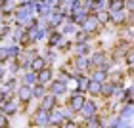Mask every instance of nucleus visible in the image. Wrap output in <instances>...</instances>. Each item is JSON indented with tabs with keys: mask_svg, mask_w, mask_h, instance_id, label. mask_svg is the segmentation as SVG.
I'll list each match as a JSON object with an SVG mask.
<instances>
[{
	"mask_svg": "<svg viewBox=\"0 0 134 128\" xmlns=\"http://www.w3.org/2000/svg\"><path fill=\"white\" fill-rule=\"evenodd\" d=\"M63 128H79V126H77L75 123H73V120H67V123H65V126H63Z\"/></svg>",
	"mask_w": 134,
	"mask_h": 128,
	"instance_id": "obj_38",
	"label": "nucleus"
},
{
	"mask_svg": "<svg viewBox=\"0 0 134 128\" xmlns=\"http://www.w3.org/2000/svg\"><path fill=\"white\" fill-rule=\"evenodd\" d=\"M84 101H86V97L82 96V92H79V90H75V92H71V100H69V109H73V111H79Z\"/></svg>",
	"mask_w": 134,
	"mask_h": 128,
	"instance_id": "obj_3",
	"label": "nucleus"
},
{
	"mask_svg": "<svg viewBox=\"0 0 134 128\" xmlns=\"http://www.w3.org/2000/svg\"><path fill=\"white\" fill-rule=\"evenodd\" d=\"M62 40H63V34H62V33H59V31H52L50 38H48V46H50V48H56L58 44H62Z\"/></svg>",
	"mask_w": 134,
	"mask_h": 128,
	"instance_id": "obj_17",
	"label": "nucleus"
},
{
	"mask_svg": "<svg viewBox=\"0 0 134 128\" xmlns=\"http://www.w3.org/2000/svg\"><path fill=\"white\" fill-rule=\"evenodd\" d=\"M129 126V120H125V119H117L115 123L109 124V128H126Z\"/></svg>",
	"mask_w": 134,
	"mask_h": 128,
	"instance_id": "obj_30",
	"label": "nucleus"
},
{
	"mask_svg": "<svg viewBox=\"0 0 134 128\" xmlns=\"http://www.w3.org/2000/svg\"><path fill=\"white\" fill-rule=\"evenodd\" d=\"M21 82L25 84V86H35V84H36V73L29 69L25 75L21 77Z\"/></svg>",
	"mask_w": 134,
	"mask_h": 128,
	"instance_id": "obj_15",
	"label": "nucleus"
},
{
	"mask_svg": "<svg viewBox=\"0 0 134 128\" xmlns=\"http://www.w3.org/2000/svg\"><path fill=\"white\" fill-rule=\"evenodd\" d=\"M100 90H102V82L94 80V78H90L88 84H86V90H84V92H88L90 96H100Z\"/></svg>",
	"mask_w": 134,
	"mask_h": 128,
	"instance_id": "obj_14",
	"label": "nucleus"
},
{
	"mask_svg": "<svg viewBox=\"0 0 134 128\" xmlns=\"http://www.w3.org/2000/svg\"><path fill=\"white\" fill-rule=\"evenodd\" d=\"M21 54V48L17 46V44H12V46H8V56L10 57H17Z\"/></svg>",
	"mask_w": 134,
	"mask_h": 128,
	"instance_id": "obj_27",
	"label": "nucleus"
},
{
	"mask_svg": "<svg viewBox=\"0 0 134 128\" xmlns=\"http://www.w3.org/2000/svg\"><path fill=\"white\" fill-rule=\"evenodd\" d=\"M130 117H132V101H130V103H126V105L121 109V113H119V119L130 120Z\"/></svg>",
	"mask_w": 134,
	"mask_h": 128,
	"instance_id": "obj_22",
	"label": "nucleus"
},
{
	"mask_svg": "<svg viewBox=\"0 0 134 128\" xmlns=\"http://www.w3.org/2000/svg\"><path fill=\"white\" fill-rule=\"evenodd\" d=\"M48 82H52V69L46 65L42 71L36 73V84H42V86H46Z\"/></svg>",
	"mask_w": 134,
	"mask_h": 128,
	"instance_id": "obj_7",
	"label": "nucleus"
},
{
	"mask_svg": "<svg viewBox=\"0 0 134 128\" xmlns=\"http://www.w3.org/2000/svg\"><path fill=\"white\" fill-rule=\"evenodd\" d=\"M107 128H109V126H107Z\"/></svg>",
	"mask_w": 134,
	"mask_h": 128,
	"instance_id": "obj_41",
	"label": "nucleus"
},
{
	"mask_svg": "<svg viewBox=\"0 0 134 128\" xmlns=\"http://www.w3.org/2000/svg\"><path fill=\"white\" fill-rule=\"evenodd\" d=\"M71 33H75V23H67V25L63 27V31H62V34H71Z\"/></svg>",
	"mask_w": 134,
	"mask_h": 128,
	"instance_id": "obj_33",
	"label": "nucleus"
},
{
	"mask_svg": "<svg viewBox=\"0 0 134 128\" xmlns=\"http://www.w3.org/2000/svg\"><path fill=\"white\" fill-rule=\"evenodd\" d=\"M0 15H2V11H0Z\"/></svg>",
	"mask_w": 134,
	"mask_h": 128,
	"instance_id": "obj_40",
	"label": "nucleus"
},
{
	"mask_svg": "<svg viewBox=\"0 0 134 128\" xmlns=\"http://www.w3.org/2000/svg\"><path fill=\"white\" fill-rule=\"evenodd\" d=\"M23 33H25V29L19 27V25L12 29V38H14V42H19V40H21V36H23Z\"/></svg>",
	"mask_w": 134,
	"mask_h": 128,
	"instance_id": "obj_24",
	"label": "nucleus"
},
{
	"mask_svg": "<svg viewBox=\"0 0 134 128\" xmlns=\"http://www.w3.org/2000/svg\"><path fill=\"white\" fill-rule=\"evenodd\" d=\"M33 11L35 10H33L31 2H29V0H23L19 6H15V8H14V15H15L17 23H27L33 17Z\"/></svg>",
	"mask_w": 134,
	"mask_h": 128,
	"instance_id": "obj_1",
	"label": "nucleus"
},
{
	"mask_svg": "<svg viewBox=\"0 0 134 128\" xmlns=\"http://www.w3.org/2000/svg\"><path fill=\"white\" fill-rule=\"evenodd\" d=\"M125 0H109V11H123Z\"/></svg>",
	"mask_w": 134,
	"mask_h": 128,
	"instance_id": "obj_23",
	"label": "nucleus"
},
{
	"mask_svg": "<svg viewBox=\"0 0 134 128\" xmlns=\"http://www.w3.org/2000/svg\"><path fill=\"white\" fill-rule=\"evenodd\" d=\"M0 113L4 115V117H12V115H15L17 113V105H15V101H6L0 105Z\"/></svg>",
	"mask_w": 134,
	"mask_h": 128,
	"instance_id": "obj_10",
	"label": "nucleus"
},
{
	"mask_svg": "<svg viewBox=\"0 0 134 128\" xmlns=\"http://www.w3.org/2000/svg\"><path fill=\"white\" fill-rule=\"evenodd\" d=\"M17 97H19V101H21V103H29V101L33 100L31 86H25V84H23V86L17 90Z\"/></svg>",
	"mask_w": 134,
	"mask_h": 128,
	"instance_id": "obj_11",
	"label": "nucleus"
},
{
	"mask_svg": "<svg viewBox=\"0 0 134 128\" xmlns=\"http://www.w3.org/2000/svg\"><path fill=\"white\" fill-rule=\"evenodd\" d=\"M79 113H81L84 119H90V117H94V115L98 113V105H96V101H84V105L79 109Z\"/></svg>",
	"mask_w": 134,
	"mask_h": 128,
	"instance_id": "obj_4",
	"label": "nucleus"
},
{
	"mask_svg": "<svg viewBox=\"0 0 134 128\" xmlns=\"http://www.w3.org/2000/svg\"><path fill=\"white\" fill-rule=\"evenodd\" d=\"M33 124H36V126H46L48 124V111H46V109L38 107L35 111V115H33Z\"/></svg>",
	"mask_w": 134,
	"mask_h": 128,
	"instance_id": "obj_6",
	"label": "nucleus"
},
{
	"mask_svg": "<svg viewBox=\"0 0 134 128\" xmlns=\"http://www.w3.org/2000/svg\"><path fill=\"white\" fill-rule=\"evenodd\" d=\"M109 21H113L115 25H121L125 21V11H109Z\"/></svg>",
	"mask_w": 134,
	"mask_h": 128,
	"instance_id": "obj_21",
	"label": "nucleus"
},
{
	"mask_svg": "<svg viewBox=\"0 0 134 128\" xmlns=\"http://www.w3.org/2000/svg\"><path fill=\"white\" fill-rule=\"evenodd\" d=\"M56 101H58V97H56V96L46 94V96L40 100V107H42V109H46V111H50V109L56 107Z\"/></svg>",
	"mask_w": 134,
	"mask_h": 128,
	"instance_id": "obj_13",
	"label": "nucleus"
},
{
	"mask_svg": "<svg viewBox=\"0 0 134 128\" xmlns=\"http://www.w3.org/2000/svg\"><path fill=\"white\" fill-rule=\"evenodd\" d=\"M10 31H12V29H10L8 25L0 27V38H4V36H8V34H10Z\"/></svg>",
	"mask_w": 134,
	"mask_h": 128,
	"instance_id": "obj_34",
	"label": "nucleus"
},
{
	"mask_svg": "<svg viewBox=\"0 0 134 128\" xmlns=\"http://www.w3.org/2000/svg\"><path fill=\"white\" fill-rule=\"evenodd\" d=\"M113 94H115V84H113V82H102L100 96H103V97H111Z\"/></svg>",
	"mask_w": 134,
	"mask_h": 128,
	"instance_id": "obj_16",
	"label": "nucleus"
},
{
	"mask_svg": "<svg viewBox=\"0 0 134 128\" xmlns=\"http://www.w3.org/2000/svg\"><path fill=\"white\" fill-rule=\"evenodd\" d=\"M8 117H4V115L2 113H0V128H8Z\"/></svg>",
	"mask_w": 134,
	"mask_h": 128,
	"instance_id": "obj_35",
	"label": "nucleus"
},
{
	"mask_svg": "<svg viewBox=\"0 0 134 128\" xmlns=\"http://www.w3.org/2000/svg\"><path fill=\"white\" fill-rule=\"evenodd\" d=\"M96 19L100 21V25L109 23V11H98V14H96Z\"/></svg>",
	"mask_w": 134,
	"mask_h": 128,
	"instance_id": "obj_28",
	"label": "nucleus"
},
{
	"mask_svg": "<svg viewBox=\"0 0 134 128\" xmlns=\"http://www.w3.org/2000/svg\"><path fill=\"white\" fill-rule=\"evenodd\" d=\"M88 36H90L88 33L79 31V33H77V36H75V42H86V40H88Z\"/></svg>",
	"mask_w": 134,
	"mask_h": 128,
	"instance_id": "obj_32",
	"label": "nucleus"
},
{
	"mask_svg": "<svg viewBox=\"0 0 134 128\" xmlns=\"http://www.w3.org/2000/svg\"><path fill=\"white\" fill-rule=\"evenodd\" d=\"M31 92H33V97L42 100V97L46 96V86H42V84H35V86H31Z\"/></svg>",
	"mask_w": 134,
	"mask_h": 128,
	"instance_id": "obj_20",
	"label": "nucleus"
},
{
	"mask_svg": "<svg viewBox=\"0 0 134 128\" xmlns=\"http://www.w3.org/2000/svg\"><path fill=\"white\" fill-rule=\"evenodd\" d=\"M19 69H21V65H19V61H15V63H12V65H10V71H12V75H14V73H17Z\"/></svg>",
	"mask_w": 134,
	"mask_h": 128,
	"instance_id": "obj_36",
	"label": "nucleus"
},
{
	"mask_svg": "<svg viewBox=\"0 0 134 128\" xmlns=\"http://www.w3.org/2000/svg\"><path fill=\"white\" fill-rule=\"evenodd\" d=\"M86 120H88V128H102L103 126V123L96 117V115H94V117H90V119H86Z\"/></svg>",
	"mask_w": 134,
	"mask_h": 128,
	"instance_id": "obj_26",
	"label": "nucleus"
},
{
	"mask_svg": "<svg viewBox=\"0 0 134 128\" xmlns=\"http://www.w3.org/2000/svg\"><path fill=\"white\" fill-rule=\"evenodd\" d=\"M75 69H77V71L90 69V61H88L84 56H77V59H75Z\"/></svg>",
	"mask_w": 134,
	"mask_h": 128,
	"instance_id": "obj_19",
	"label": "nucleus"
},
{
	"mask_svg": "<svg viewBox=\"0 0 134 128\" xmlns=\"http://www.w3.org/2000/svg\"><path fill=\"white\" fill-rule=\"evenodd\" d=\"M90 52V42H75V54L77 56H86Z\"/></svg>",
	"mask_w": 134,
	"mask_h": 128,
	"instance_id": "obj_18",
	"label": "nucleus"
},
{
	"mask_svg": "<svg viewBox=\"0 0 134 128\" xmlns=\"http://www.w3.org/2000/svg\"><path fill=\"white\" fill-rule=\"evenodd\" d=\"M125 59H126V63H129V65H132V52L130 50L125 54Z\"/></svg>",
	"mask_w": 134,
	"mask_h": 128,
	"instance_id": "obj_37",
	"label": "nucleus"
},
{
	"mask_svg": "<svg viewBox=\"0 0 134 128\" xmlns=\"http://www.w3.org/2000/svg\"><path fill=\"white\" fill-rule=\"evenodd\" d=\"M81 25H82V31H84V33H88V34H92V33H98V31H100V21L96 19V15H86V19H84Z\"/></svg>",
	"mask_w": 134,
	"mask_h": 128,
	"instance_id": "obj_2",
	"label": "nucleus"
},
{
	"mask_svg": "<svg viewBox=\"0 0 134 128\" xmlns=\"http://www.w3.org/2000/svg\"><path fill=\"white\" fill-rule=\"evenodd\" d=\"M10 56H8V48L6 46H0V63H4V61H8Z\"/></svg>",
	"mask_w": 134,
	"mask_h": 128,
	"instance_id": "obj_31",
	"label": "nucleus"
},
{
	"mask_svg": "<svg viewBox=\"0 0 134 128\" xmlns=\"http://www.w3.org/2000/svg\"><path fill=\"white\" fill-rule=\"evenodd\" d=\"M63 123V117H62V111L59 109H50L48 111V124H52V126H62Z\"/></svg>",
	"mask_w": 134,
	"mask_h": 128,
	"instance_id": "obj_8",
	"label": "nucleus"
},
{
	"mask_svg": "<svg viewBox=\"0 0 134 128\" xmlns=\"http://www.w3.org/2000/svg\"><path fill=\"white\" fill-rule=\"evenodd\" d=\"M94 80H98V82H105V78H107V71H103V69H96L94 71V75H92Z\"/></svg>",
	"mask_w": 134,
	"mask_h": 128,
	"instance_id": "obj_25",
	"label": "nucleus"
},
{
	"mask_svg": "<svg viewBox=\"0 0 134 128\" xmlns=\"http://www.w3.org/2000/svg\"><path fill=\"white\" fill-rule=\"evenodd\" d=\"M44 67H46V59L42 57V56H35V57L31 59V63H29V69H31V71H35V73L42 71Z\"/></svg>",
	"mask_w": 134,
	"mask_h": 128,
	"instance_id": "obj_12",
	"label": "nucleus"
},
{
	"mask_svg": "<svg viewBox=\"0 0 134 128\" xmlns=\"http://www.w3.org/2000/svg\"><path fill=\"white\" fill-rule=\"evenodd\" d=\"M119 96H121V103H123V101L130 103V100H132V88H126L125 92H121Z\"/></svg>",
	"mask_w": 134,
	"mask_h": 128,
	"instance_id": "obj_29",
	"label": "nucleus"
},
{
	"mask_svg": "<svg viewBox=\"0 0 134 128\" xmlns=\"http://www.w3.org/2000/svg\"><path fill=\"white\" fill-rule=\"evenodd\" d=\"M86 15H88V10L84 8V6H79V8H75V10H71V23H81L86 19Z\"/></svg>",
	"mask_w": 134,
	"mask_h": 128,
	"instance_id": "obj_5",
	"label": "nucleus"
},
{
	"mask_svg": "<svg viewBox=\"0 0 134 128\" xmlns=\"http://www.w3.org/2000/svg\"><path fill=\"white\" fill-rule=\"evenodd\" d=\"M50 92H52V96H63L65 92H67V84L65 82H62V80H52V86H50Z\"/></svg>",
	"mask_w": 134,
	"mask_h": 128,
	"instance_id": "obj_9",
	"label": "nucleus"
},
{
	"mask_svg": "<svg viewBox=\"0 0 134 128\" xmlns=\"http://www.w3.org/2000/svg\"><path fill=\"white\" fill-rule=\"evenodd\" d=\"M2 78H4V67L0 65V80H2Z\"/></svg>",
	"mask_w": 134,
	"mask_h": 128,
	"instance_id": "obj_39",
	"label": "nucleus"
}]
</instances>
